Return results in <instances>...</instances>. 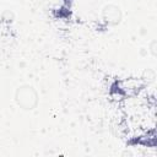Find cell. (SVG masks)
Returning <instances> with one entry per match:
<instances>
[{"instance_id": "obj_1", "label": "cell", "mask_w": 157, "mask_h": 157, "mask_svg": "<svg viewBox=\"0 0 157 157\" xmlns=\"http://www.w3.org/2000/svg\"><path fill=\"white\" fill-rule=\"evenodd\" d=\"M15 102L22 110H33L39 103V96L31 85H21L15 91Z\"/></svg>"}, {"instance_id": "obj_2", "label": "cell", "mask_w": 157, "mask_h": 157, "mask_svg": "<svg viewBox=\"0 0 157 157\" xmlns=\"http://www.w3.org/2000/svg\"><path fill=\"white\" fill-rule=\"evenodd\" d=\"M121 17H123L121 10L117 5L109 4V5H105L103 7V10H102V18L109 26H117V25H119L120 21H121Z\"/></svg>"}, {"instance_id": "obj_3", "label": "cell", "mask_w": 157, "mask_h": 157, "mask_svg": "<svg viewBox=\"0 0 157 157\" xmlns=\"http://www.w3.org/2000/svg\"><path fill=\"white\" fill-rule=\"evenodd\" d=\"M150 50H151V54L155 56V55H156V40H152V42H151Z\"/></svg>"}]
</instances>
